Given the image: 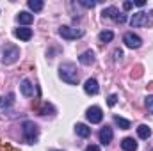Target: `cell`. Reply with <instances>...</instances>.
I'll return each mask as SVG.
<instances>
[{
	"instance_id": "26",
	"label": "cell",
	"mask_w": 153,
	"mask_h": 151,
	"mask_svg": "<svg viewBox=\"0 0 153 151\" xmlns=\"http://www.w3.org/2000/svg\"><path fill=\"white\" fill-rule=\"evenodd\" d=\"M114 55H116V61H119V59L123 57V52H121V50H116V52H114Z\"/></svg>"
},
{
	"instance_id": "2",
	"label": "cell",
	"mask_w": 153,
	"mask_h": 151,
	"mask_svg": "<svg viewBox=\"0 0 153 151\" xmlns=\"http://www.w3.org/2000/svg\"><path fill=\"white\" fill-rule=\"evenodd\" d=\"M22 133H23V139L27 144H34L36 139H38V133H39V128L34 121H25L22 124Z\"/></svg>"
},
{
	"instance_id": "9",
	"label": "cell",
	"mask_w": 153,
	"mask_h": 151,
	"mask_svg": "<svg viewBox=\"0 0 153 151\" xmlns=\"http://www.w3.org/2000/svg\"><path fill=\"white\" fill-rule=\"evenodd\" d=\"M146 23H148V14L146 13H135L132 16V20H130V25L132 27H143Z\"/></svg>"
},
{
	"instance_id": "13",
	"label": "cell",
	"mask_w": 153,
	"mask_h": 151,
	"mask_svg": "<svg viewBox=\"0 0 153 151\" xmlns=\"http://www.w3.org/2000/svg\"><path fill=\"white\" fill-rule=\"evenodd\" d=\"M78 61H80V64H84V66H91V64L94 62V52H93V50L84 52V53L78 57Z\"/></svg>"
},
{
	"instance_id": "22",
	"label": "cell",
	"mask_w": 153,
	"mask_h": 151,
	"mask_svg": "<svg viewBox=\"0 0 153 151\" xmlns=\"http://www.w3.org/2000/svg\"><path fill=\"white\" fill-rule=\"evenodd\" d=\"M116 101H117V96H116V94H111V96L107 98V105H109V107H114Z\"/></svg>"
},
{
	"instance_id": "10",
	"label": "cell",
	"mask_w": 153,
	"mask_h": 151,
	"mask_svg": "<svg viewBox=\"0 0 153 151\" xmlns=\"http://www.w3.org/2000/svg\"><path fill=\"white\" fill-rule=\"evenodd\" d=\"M84 91H85V94H91V96L98 94V91H100L98 82H96L94 78H87V80H85V84H84Z\"/></svg>"
},
{
	"instance_id": "25",
	"label": "cell",
	"mask_w": 153,
	"mask_h": 151,
	"mask_svg": "<svg viewBox=\"0 0 153 151\" xmlns=\"http://www.w3.org/2000/svg\"><path fill=\"white\" fill-rule=\"evenodd\" d=\"M85 151H100V148H98L96 144H91V146H87V148H85Z\"/></svg>"
},
{
	"instance_id": "17",
	"label": "cell",
	"mask_w": 153,
	"mask_h": 151,
	"mask_svg": "<svg viewBox=\"0 0 153 151\" xmlns=\"http://www.w3.org/2000/svg\"><path fill=\"white\" fill-rule=\"evenodd\" d=\"M137 135H139L141 139H150V135H152V128H150L148 124H141V126L137 128Z\"/></svg>"
},
{
	"instance_id": "23",
	"label": "cell",
	"mask_w": 153,
	"mask_h": 151,
	"mask_svg": "<svg viewBox=\"0 0 153 151\" xmlns=\"http://www.w3.org/2000/svg\"><path fill=\"white\" fill-rule=\"evenodd\" d=\"M80 4H82L84 7H94V5H96V2H94V0H91V2H89V0H82Z\"/></svg>"
},
{
	"instance_id": "6",
	"label": "cell",
	"mask_w": 153,
	"mask_h": 151,
	"mask_svg": "<svg viewBox=\"0 0 153 151\" xmlns=\"http://www.w3.org/2000/svg\"><path fill=\"white\" fill-rule=\"evenodd\" d=\"M102 14H103V18H112V20L117 21V23H125V21H126V14L119 13L116 7H107Z\"/></svg>"
},
{
	"instance_id": "16",
	"label": "cell",
	"mask_w": 153,
	"mask_h": 151,
	"mask_svg": "<svg viewBox=\"0 0 153 151\" xmlns=\"http://www.w3.org/2000/svg\"><path fill=\"white\" fill-rule=\"evenodd\" d=\"M121 148H123V151H135L137 150V142L132 137H126V139L121 141Z\"/></svg>"
},
{
	"instance_id": "7",
	"label": "cell",
	"mask_w": 153,
	"mask_h": 151,
	"mask_svg": "<svg viewBox=\"0 0 153 151\" xmlns=\"http://www.w3.org/2000/svg\"><path fill=\"white\" fill-rule=\"evenodd\" d=\"M123 43H125L128 48H139V46L143 44V39L139 38L137 34H134V32H126V34L123 36Z\"/></svg>"
},
{
	"instance_id": "21",
	"label": "cell",
	"mask_w": 153,
	"mask_h": 151,
	"mask_svg": "<svg viewBox=\"0 0 153 151\" xmlns=\"http://www.w3.org/2000/svg\"><path fill=\"white\" fill-rule=\"evenodd\" d=\"M144 103H146V109H148V110L153 114V94L146 96V101H144Z\"/></svg>"
},
{
	"instance_id": "27",
	"label": "cell",
	"mask_w": 153,
	"mask_h": 151,
	"mask_svg": "<svg viewBox=\"0 0 153 151\" xmlns=\"http://www.w3.org/2000/svg\"><path fill=\"white\" fill-rule=\"evenodd\" d=\"M134 5H137V7H143V5H144V2H143V0H139V2H135Z\"/></svg>"
},
{
	"instance_id": "12",
	"label": "cell",
	"mask_w": 153,
	"mask_h": 151,
	"mask_svg": "<svg viewBox=\"0 0 153 151\" xmlns=\"http://www.w3.org/2000/svg\"><path fill=\"white\" fill-rule=\"evenodd\" d=\"M14 36H16L18 39H22V41H29V39L32 38V29L20 27V29H16V30H14Z\"/></svg>"
},
{
	"instance_id": "14",
	"label": "cell",
	"mask_w": 153,
	"mask_h": 151,
	"mask_svg": "<svg viewBox=\"0 0 153 151\" xmlns=\"http://www.w3.org/2000/svg\"><path fill=\"white\" fill-rule=\"evenodd\" d=\"M75 132H76L78 137H84V139L91 135V128H89L87 124H84V123H76L75 124Z\"/></svg>"
},
{
	"instance_id": "19",
	"label": "cell",
	"mask_w": 153,
	"mask_h": 151,
	"mask_svg": "<svg viewBox=\"0 0 153 151\" xmlns=\"http://www.w3.org/2000/svg\"><path fill=\"white\" fill-rule=\"evenodd\" d=\"M98 39H100L102 43H109V41L114 39V32H112V30H102L100 36H98Z\"/></svg>"
},
{
	"instance_id": "11",
	"label": "cell",
	"mask_w": 153,
	"mask_h": 151,
	"mask_svg": "<svg viewBox=\"0 0 153 151\" xmlns=\"http://www.w3.org/2000/svg\"><path fill=\"white\" fill-rule=\"evenodd\" d=\"M20 91H22V94L27 96V98L34 96V85H32V82H30L29 78H23L22 84H20Z\"/></svg>"
},
{
	"instance_id": "5",
	"label": "cell",
	"mask_w": 153,
	"mask_h": 151,
	"mask_svg": "<svg viewBox=\"0 0 153 151\" xmlns=\"http://www.w3.org/2000/svg\"><path fill=\"white\" fill-rule=\"evenodd\" d=\"M59 34L64 39H78V38L84 36V30H80V29H71V27L62 25V27L59 29Z\"/></svg>"
},
{
	"instance_id": "1",
	"label": "cell",
	"mask_w": 153,
	"mask_h": 151,
	"mask_svg": "<svg viewBox=\"0 0 153 151\" xmlns=\"http://www.w3.org/2000/svg\"><path fill=\"white\" fill-rule=\"evenodd\" d=\"M76 71H78L76 66L71 64V62H64V64L59 66V76H61L66 84H70V85L78 84V73H76Z\"/></svg>"
},
{
	"instance_id": "3",
	"label": "cell",
	"mask_w": 153,
	"mask_h": 151,
	"mask_svg": "<svg viewBox=\"0 0 153 151\" xmlns=\"http://www.w3.org/2000/svg\"><path fill=\"white\" fill-rule=\"evenodd\" d=\"M18 57H20V50H18L14 44H5V48H4V57H2L4 64H13V62L18 61Z\"/></svg>"
},
{
	"instance_id": "28",
	"label": "cell",
	"mask_w": 153,
	"mask_h": 151,
	"mask_svg": "<svg viewBox=\"0 0 153 151\" xmlns=\"http://www.w3.org/2000/svg\"><path fill=\"white\" fill-rule=\"evenodd\" d=\"M48 151H61V150H48Z\"/></svg>"
},
{
	"instance_id": "15",
	"label": "cell",
	"mask_w": 153,
	"mask_h": 151,
	"mask_svg": "<svg viewBox=\"0 0 153 151\" xmlns=\"http://www.w3.org/2000/svg\"><path fill=\"white\" fill-rule=\"evenodd\" d=\"M16 20H18V23H22V25H30V23L34 21V14H30V13H27V11H22Z\"/></svg>"
},
{
	"instance_id": "8",
	"label": "cell",
	"mask_w": 153,
	"mask_h": 151,
	"mask_svg": "<svg viewBox=\"0 0 153 151\" xmlns=\"http://www.w3.org/2000/svg\"><path fill=\"white\" fill-rule=\"evenodd\" d=\"M98 137H100V142H102L103 146L111 144V142H112V137H114V133H112V128H111V126H103V128L100 130Z\"/></svg>"
},
{
	"instance_id": "24",
	"label": "cell",
	"mask_w": 153,
	"mask_h": 151,
	"mask_svg": "<svg viewBox=\"0 0 153 151\" xmlns=\"http://www.w3.org/2000/svg\"><path fill=\"white\" fill-rule=\"evenodd\" d=\"M132 7H134V2H125V4H123V9H125V11H130Z\"/></svg>"
},
{
	"instance_id": "18",
	"label": "cell",
	"mask_w": 153,
	"mask_h": 151,
	"mask_svg": "<svg viewBox=\"0 0 153 151\" xmlns=\"http://www.w3.org/2000/svg\"><path fill=\"white\" fill-rule=\"evenodd\" d=\"M114 123L121 128V130H128V128H130V121H128V119H125V117L114 115Z\"/></svg>"
},
{
	"instance_id": "4",
	"label": "cell",
	"mask_w": 153,
	"mask_h": 151,
	"mask_svg": "<svg viewBox=\"0 0 153 151\" xmlns=\"http://www.w3.org/2000/svg\"><path fill=\"white\" fill-rule=\"evenodd\" d=\"M85 117H87V121H89L91 124H98V123H102V119H103V112H102L100 107L94 105V107H89V109H87Z\"/></svg>"
},
{
	"instance_id": "20",
	"label": "cell",
	"mask_w": 153,
	"mask_h": 151,
	"mask_svg": "<svg viewBox=\"0 0 153 151\" xmlns=\"http://www.w3.org/2000/svg\"><path fill=\"white\" fill-rule=\"evenodd\" d=\"M27 5H29L34 13H39V11L43 9V5H45V4H43L41 0H29V2H27Z\"/></svg>"
}]
</instances>
